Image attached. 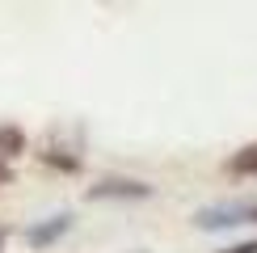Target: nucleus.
Returning a JSON list of instances; mask_svg holds the SVG:
<instances>
[{
  "mask_svg": "<svg viewBox=\"0 0 257 253\" xmlns=\"http://www.w3.org/2000/svg\"><path fill=\"white\" fill-rule=\"evenodd\" d=\"M152 186L144 182H126V177H105V182L89 186V198H148Z\"/></svg>",
  "mask_w": 257,
  "mask_h": 253,
  "instance_id": "nucleus-2",
  "label": "nucleus"
},
{
  "mask_svg": "<svg viewBox=\"0 0 257 253\" xmlns=\"http://www.w3.org/2000/svg\"><path fill=\"white\" fill-rule=\"evenodd\" d=\"M68 228H72V215H55L51 224H38V228H30V232H26V240H30L34 249H42V245H51V240H59Z\"/></svg>",
  "mask_w": 257,
  "mask_h": 253,
  "instance_id": "nucleus-4",
  "label": "nucleus"
},
{
  "mask_svg": "<svg viewBox=\"0 0 257 253\" xmlns=\"http://www.w3.org/2000/svg\"><path fill=\"white\" fill-rule=\"evenodd\" d=\"M228 173H236V177H257V144L240 148V152H232Z\"/></svg>",
  "mask_w": 257,
  "mask_h": 253,
  "instance_id": "nucleus-5",
  "label": "nucleus"
},
{
  "mask_svg": "<svg viewBox=\"0 0 257 253\" xmlns=\"http://www.w3.org/2000/svg\"><path fill=\"white\" fill-rule=\"evenodd\" d=\"M249 219H257V203H249Z\"/></svg>",
  "mask_w": 257,
  "mask_h": 253,
  "instance_id": "nucleus-7",
  "label": "nucleus"
},
{
  "mask_svg": "<svg viewBox=\"0 0 257 253\" xmlns=\"http://www.w3.org/2000/svg\"><path fill=\"white\" fill-rule=\"evenodd\" d=\"M26 148V131L21 126H13V122H5L0 126V182H9V161Z\"/></svg>",
  "mask_w": 257,
  "mask_h": 253,
  "instance_id": "nucleus-3",
  "label": "nucleus"
},
{
  "mask_svg": "<svg viewBox=\"0 0 257 253\" xmlns=\"http://www.w3.org/2000/svg\"><path fill=\"white\" fill-rule=\"evenodd\" d=\"M198 228H232V224H249V203H219V207H202L194 215Z\"/></svg>",
  "mask_w": 257,
  "mask_h": 253,
  "instance_id": "nucleus-1",
  "label": "nucleus"
},
{
  "mask_svg": "<svg viewBox=\"0 0 257 253\" xmlns=\"http://www.w3.org/2000/svg\"><path fill=\"white\" fill-rule=\"evenodd\" d=\"M219 253H257V240H240V245H232V249H219Z\"/></svg>",
  "mask_w": 257,
  "mask_h": 253,
  "instance_id": "nucleus-6",
  "label": "nucleus"
}]
</instances>
